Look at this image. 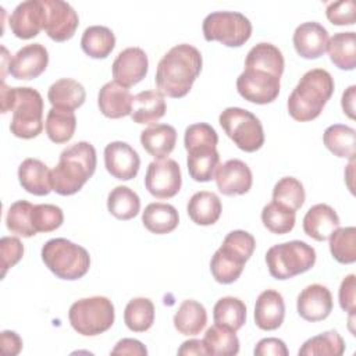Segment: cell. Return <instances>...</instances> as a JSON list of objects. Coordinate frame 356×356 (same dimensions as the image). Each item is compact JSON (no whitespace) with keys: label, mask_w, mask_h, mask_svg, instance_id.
<instances>
[{"label":"cell","mask_w":356,"mask_h":356,"mask_svg":"<svg viewBox=\"0 0 356 356\" xmlns=\"http://www.w3.org/2000/svg\"><path fill=\"white\" fill-rule=\"evenodd\" d=\"M343 352H345V341L335 330H331L305 341L298 353L299 356H313V355L341 356Z\"/></svg>","instance_id":"42"},{"label":"cell","mask_w":356,"mask_h":356,"mask_svg":"<svg viewBox=\"0 0 356 356\" xmlns=\"http://www.w3.org/2000/svg\"><path fill=\"white\" fill-rule=\"evenodd\" d=\"M42 260L56 277L67 281L82 278L90 267L89 252L65 238L49 239L42 246Z\"/></svg>","instance_id":"6"},{"label":"cell","mask_w":356,"mask_h":356,"mask_svg":"<svg viewBox=\"0 0 356 356\" xmlns=\"http://www.w3.org/2000/svg\"><path fill=\"white\" fill-rule=\"evenodd\" d=\"M107 209L115 218L127 221L138 216L140 210V199L131 188L118 185L111 189L107 196Z\"/></svg>","instance_id":"38"},{"label":"cell","mask_w":356,"mask_h":356,"mask_svg":"<svg viewBox=\"0 0 356 356\" xmlns=\"http://www.w3.org/2000/svg\"><path fill=\"white\" fill-rule=\"evenodd\" d=\"M0 256H1V277L7 270L14 267L24 256V245L15 236H3L0 239Z\"/></svg>","instance_id":"47"},{"label":"cell","mask_w":356,"mask_h":356,"mask_svg":"<svg viewBox=\"0 0 356 356\" xmlns=\"http://www.w3.org/2000/svg\"><path fill=\"white\" fill-rule=\"evenodd\" d=\"M285 317L284 298L278 291H263L254 305V323L263 331H274L281 327Z\"/></svg>","instance_id":"21"},{"label":"cell","mask_w":356,"mask_h":356,"mask_svg":"<svg viewBox=\"0 0 356 356\" xmlns=\"http://www.w3.org/2000/svg\"><path fill=\"white\" fill-rule=\"evenodd\" d=\"M124 323L134 332H145L154 323V305L147 298L131 299L124 310Z\"/></svg>","instance_id":"40"},{"label":"cell","mask_w":356,"mask_h":356,"mask_svg":"<svg viewBox=\"0 0 356 356\" xmlns=\"http://www.w3.org/2000/svg\"><path fill=\"white\" fill-rule=\"evenodd\" d=\"M47 99L51 107L75 110L85 103L86 92L82 83L71 78H61L53 82L47 90Z\"/></svg>","instance_id":"29"},{"label":"cell","mask_w":356,"mask_h":356,"mask_svg":"<svg viewBox=\"0 0 356 356\" xmlns=\"http://www.w3.org/2000/svg\"><path fill=\"white\" fill-rule=\"evenodd\" d=\"M332 295L330 289L321 284L307 285L298 296V314L306 321H321L332 312Z\"/></svg>","instance_id":"19"},{"label":"cell","mask_w":356,"mask_h":356,"mask_svg":"<svg viewBox=\"0 0 356 356\" xmlns=\"http://www.w3.org/2000/svg\"><path fill=\"white\" fill-rule=\"evenodd\" d=\"M245 67L264 70L281 78L285 61L281 50L277 46L267 42H261L254 44L249 50L245 60Z\"/></svg>","instance_id":"32"},{"label":"cell","mask_w":356,"mask_h":356,"mask_svg":"<svg viewBox=\"0 0 356 356\" xmlns=\"http://www.w3.org/2000/svg\"><path fill=\"white\" fill-rule=\"evenodd\" d=\"M268 273L275 280H289L309 271L316 263V250L303 241L271 246L266 253Z\"/></svg>","instance_id":"7"},{"label":"cell","mask_w":356,"mask_h":356,"mask_svg":"<svg viewBox=\"0 0 356 356\" xmlns=\"http://www.w3.org/2000/svg\"><path fill=\"white\" fill-rule=\"evenodd\" d=\"M96 164L97 157L92 143L81 140L65 147L50 172L53 191L61 196L79 192L95 174Z\"/></svg>","instance_id":"3"},{"label":"cell","mask_w":356,"mask_h":356,"mask_svg":"<svg viewBox=\"0 0 356 356\" xmlns=\"http://www.w3.org/2000/svg\"><path fill=\"white\" fill-rule=\"evenodd\" d=\"M280 79V76L268 71L245 67L236 79V90L250 103L268 104L278 97Z\"/></svg>","instance_id":"11"},{"label":"cell","mask_w":356,"mask_h":356,"mask_svg":"<svg viewBox=\"0 0 356 356\" xmlns=\"http://www.w3.org/2000/svg\"><path fill=\"white\" fill-rule=\"evenodd\" d=\"M134 96L131 92L118 85L115 81L104 83L97 95V106L107 118H122L131 115Z\"/></svg>","instance_id":"22"},{"label":"cell","mask_w":356,"mask_h":356,"mask_svg":"<svg viewBox=\"0 0 356 356\" xmlns=\"http://www.w3.org/2000/svg\"><path fill=\"white\" fill-rule=\"evenodd\" d=\"M149 70V60L143 49L127 47L118 53L113 61L111 71L114 81L124 86L131 88L140 82Z\"/></svg>","instance_id":"14"},{"label":"cell","mask_w":356,"mask_h":356,"mask_svg":"<svg viewBox=\"0 0 356 356\" xmlns=\"http://www.w3.org/2000/svg\"><path fill=\"white\" fill-rule=\"evenodd\" d=\"M217 143L218 135L216 129L206 122L192 124L185 129L186 165L191 178L196 182H209L214 178V172L220 164Z\"/></svg>","instance_id":"5"},{"label":"cell","mask_w":356,"mask_h":356,"mask_svg":"<svg viewBox=\"0 0 356 356\" xmlns=\"http://www.w3.org/2000/svg\"><path fill=\"white\" fill-rule=\"evenodd\" d=\"M43 0H26L19 3L10 15L8 25L11 32L19 39H32L44 26Z\"/></svg>","instance_id":"15"},{"label":"cell","mask_w":356,"mask_h":356,"mask_svg":"<svg viewBox=\"0 0 356 356\" xmlns=\"http://www.w3.org/2000/svg\"><path fill=\"white\" fill-rule=\"evenodd\" d=\"M142 222L149 232L163 235L172 232L178 227L179 216L172 204L154 202L145 207Z\"/></svg>","instance_id":"28"},{"label":"cell","mask_w":356,"mask_h":356,"mask_svg":"<svg viewBox=\"0 0 356 356\" xmlns=\"http://www.w3.org/2000/svg\"><path fill=\"white\" fill-rule=\"evenodd\" d=\"M327 51L331 61L339 70L350 71L356 67V35L355 32H338L328 39Z\"/></svg>","instance_id":"35"},{"label":"cell","mask_w":356,"mask_h":356,"mask_svg":"<svg viewBox=\"0 0 356 356\" xmlns=\"http://www.w3.org/2000/svg\"><path fill=\"white\" fill-rule=\"evenodd\" d=\"M49 64L47 49L40 43H31L19 49L10 58L8 74L15 79H35L44 72Z\"/></svg>","instance_id":"17"},{"label":"cell","mask_w":356,"mask_h":356,"mask_svg":"<svg viewBox=\"0 0 356 356\" xmlns=\"http://www.w3.org/2000/svg\"><path fill=\"white\" fill-rule=\"evenodd\" d=\"M236 331L214 324L207 328L203 341L207 355L216 356H235L239 352V339Z\"/></svg>","instance_id":"36"},{"label":"cell","mask_w":356,"mask_h":356,"mask_svg":"<svg viewBox=\"0 0 356 356\" xmlns=\"http://www.w3.org/2000/svg\"><path fill=\"white\" fill-rule=\"evenodd\" d=\"M305 188L302 182L293 177L281 178L273 189V200L292 210H298L305 203Z\"/></svg>","instance_id":"45"},{"label":"cell","mask_w":356,"mask_h":356,"mask_svg":"<svg viewBox=\"0 0 356 356\" xmlns=\"http://www.w3.org/2000/svg\"><path fill=\"white\" fill-rule=\"evenodd\" d=\"M327 29L314 21L300 24L293 32V47L296 53L307 60L321 57L327 51L328 44Z\"/></svg>","instance_id":"20"},{"label":"cell","mask_w":356,"mask_h":356,"mask_svg":"<svg viewBox=\"0 0 356 356\" xmlns=\"http://www.w3.org/2000/svg\"><path fill=\"white\" fill-rule=\"evenodd\" d=\"M115 312L113 302L106 296L82 298L68 310L71 327L83 337H96L114 324Z\"/></svg>","instance_id":"8"},{"label":"cell","mask_w":356,"mask_h":356,"mask_svg":"<svg viewBox=\"0 0 356 356\" xmlns=\"http://www.w3.org/2000/svg\"><path fill=\"white\" fill-rule=\"evenodd\" d=\"M178 355H207L203 341L200 339H189L185 341L179 349H178Z\"/></svg>","instance_id":"54"},{"label":"cell","mask_w":356,"mask_h":356,"mask_svg":"<svg viewBox=\"0 0 356 356\" xmlns=\"http://www.w3.org/2000/svg\"><path fill=\"white\" fill-rule=\"evenodd\" d=\"M64 221L63 210L56 204H35L32 210V224L36 232H51L61 227Z\"/></svg>","instance_id":"46"},{"label":"cell","mask_w":356,"mask_h":356,"mask_svg":"<svg viewBox=\"0 0 356 356\" xmlns=\"http://www.w3.org/2000/svg\"><path fill=\"white\" fill-rule=\"evenodd\" d=\"M186 211L189 218L197 225H213L218 221L222 206L220 197L209 191H200L191 196Z\"/></svg>","instance_id":"27"},{"label":"cell","mask_w":356,"mask_h":356,"mask_svg":"<svg viewBox=\"0 0 356 356\" xmlns=\"http://www.w3.org/2000/svg\"><path fill=\"white\" fill-rule=\"evenodd\" d=\"M75 128H76V117L72 110L51 107L47 111L44 129L51 142L54 143L68 142L74 136Z\"/></svg>","instance_id":"37"},{"label":"cell","mask_w":356,"mask_h":356,"mask_svg":"<svg viewBox=\"0 0 356 356\" xmlns=\"http://www.w3.org/2000/svg\"><path fill=\"white\" fill-rule=\"evenodd\" d=\"M334 78L323 68H313L303 74L288 97V113L299 121L317 118L334 93Z\"/></svg>","instance_id":"4"},{"label":"cell","mask_w":356,"mask_h":356,"mask_svg":"<svg viewBox=\"0 0 356 356\" xmlns=\"http://www.w3.org/2000/svg\"><path fill=\"white\" fill-rule=\"evenodd\" d=\"M113 355H138L145 356L147 355L146 346L134 338H124L115 343V346L111 349Z\"/></svg>","instance_id":"51"},{"label":"cell","mask_w":356,"mask_h":356,"mask_svg":"<svg viewBox=\"0 0 356 356\" xmlns=\"http://www.w3.org/2000/svg\"><path fill=\"white\" fill-rule=\"evenodd\" d=\"M1 338V350L6 356H15L22 349V339L15 331L4 330L0 335Z\"/></svg>","instance_id":"52"},{"label":"cell","mask_w":356,"mask_h":356,"mask_svg":"<svg viewBox=\"0 0 356 356\" xmlns=\"http://www.w3.org/2000/svg\"><path fill=\"white\" fill-rule=\"evenodd\" d=\"M330 252L341 264H352L356 261V228H337L328 238Z\"/></svg>","instance_id":"43"},{"label":"cell","mask_w":356,"mask_h":356,"mask_svg":"<svg viewBox=\"0 0 356 356\" xmlns=\"http://www.w3.org/2000/svg\"><path fill=\"white\" fill-rule=\"evenodd\" d=\"M214 179L218 191L225 196L245 195L250 191L253 177L246 163L238 159H231L222 164H218Z\"/></svg>","instance_id":"18"},{"label":"cell","mask_w":356,"mask_h":356,"mask_svg":"<svg viewBox=\"0 0 356 356\" xmlns=\"http://www.w3.org/2000/svg\"><path fill=\"white\" fill-rule=\"evenodd\" d=\"M213 318L216 324L238 331L246 321V306L239 298L224 296L216 302Z\"/></svg>","instance_id":"39"},{"label":"cell","mask_w":356,"mask_h":356,"mask_svg":"<svg viewBox=\"0 0 356 356\" xmlns=\"http://www.w3.org/2000/svg\"><path fill=\"white\" fill-rule=\"evenodd\" d=\"M115 46L113 31L103 25L88 26L81 38V47L92 58H106Z\"/></svg>","instance_id":"34"},{"label":"cell","mask_w":356,"mask_h":356,"mask_svg":"<svg viewBox=\"0 0 356 356\" xmlns=\"http://www.w3.org/2000/svg\"><path fill=\"white\" fill-rule=\"evenodd\" d=\"M46 18L43 31L54 42L71 39L79 25L76 11L63 0H43Z\"/></svg>","instance_id":"13"},{"label":"cell","mask_w":356,"mask_h":356,"mask_svg":"<svg viewBox=\"0 0 356 356\" xmlns=\"http://www.w3.org/2000/svg\"><path fill=\"white\" fill-rule=\"evenodd\" d=\"M245 263L246 261L242 257L229 249L220 246L210 260V271L217 282L232 284L241 277Z\"/></svg>","instance_id":"31"},{"label":"cell","mask_w":356,"mask_h":356,"mask_svg":"<svg viewBox=\"0 0 356 356\" xmlns=\"http://www.w3.org/2000/svg\"><path fill=\"white\" fill-rule=\"evenodd\" d=\"M167 110L164 95L159 90H143L134 96L131 118L136 124H154Z\"/></svg>","instance_id":"26"},{"label":"cell","mask_w":356,"mask_h":356,"mask_svg":"<svg viewBox=\"0 0 356 356\" xmlns=\"http://www.w3.org/2000/svg\"><path fill=\"white\" fill-rule=\"evenodd\" d=\"M355 92H356V86H355V85L349 86V88L342 93V100H341L342 110H343V113H345L350 120L355 118Z\"/></svg>","instance_id":"53"},{"label":"cell","mask_w":356,"mask_h":356,"mask_svg":"<svg viewBox=\"0 0 356 356\" xmlns=\"http://www.w3.org/2000/svg\"><path fill=\"white\" fill-rule=\"evenodd\" d=\"M356 4L353 0H341L330 3L325 8L328 21L334 25H353Z\"/></svg>","instance_id":"48"},{"label":"cell","mask_w":356,"mask_h":356,"mask_svg":"<svg viewBox=\"0 0 356 356\" xmlns=\"http://www.w3.org/2000/svg\"><path fill=\"white\" fill-rule=\"evenodd\" d=\"M182 185L179 164L172 159L154 160L147 165L145 186L157 199L174 197Z\"/></svg>","instance_id":"12"},{"label":"cell","mask_w":356,"mask_h":356,"mask_svg":"<svg viewBox=\"0 0 356 356\" xmlns=\"http://www.w3.org/2000/svg\"><path fill=\"white\" fill-rule=\"evenodd\" d=\"M323 142L334 156L355 160L356 131L352 127L343 124L330 125L323 134Z\"/></svg>","instance_id":"33"},{"label":"cell","mask_w":356,"mask_h":356,"mask_svg":"<svg viewBox=\"0 0 356 356\" xmlns=\"http://www.w3.org/2000/svg\"><path fill=\"white\" fill-rule=\"evenodd\" d=\"M338 298H339L341 309L346 312L350 317V321H353L355 312H356V275L355 274H349L342 280Z\"/></svg>","instance_id":"49"},{"label":"cell","mask_w":356,"mask_h":356,"mask_svg":"<svg viewBox=\"0 0 356 356\" xmlns=\"http://www.w3.org/2000/svg\"><path fill=\"white\" fill-rule=\"evenodd\" d=\"M33 206L35 204L28 200H17L10 206L6 217V225L11 234L24 238H31L38 234L32 224Z\"/></svg>","instance_id":"44"},{"label":"cell","mask_w":356,"mask_h":356,"mask_svg":"<svg viewBox=\"0 0 356 356\" xmlns=\"http://www.w3.org/2000/svg\"><path fill=\"white\" fill-rule=\"evenodd\" d=\"M296 211L277 202L267 203L261 210V222L273 234L284 235L293 229Z\"/></svg>","instance_id":"41"},{"label":"cell","mask_w":356,"mask_h":356,"mask_svg":"<svg viewBox=\"0 0 356 356\" xmlns=\"http://www.w3.org/2000/svg\"><path fill=\"white\" fill-rule=\"evenodd\" d=\"M207 324V312L202 303L193 299L184 300L174 314L175 330L188 337L197 335Z\"/></svg>","instance_id":"30"},{"label":"cell","mask_w":356,"mask_h":356,"mask_svg":"<svg viewBox=\"0 0 356 356\" xmlns=\"http://www.w3.org/2000/svg\"><path fill=\"white\" fill-rule=\"evenodd\" d=\"M202 54L195 46L181 43L171 47L157 64L159 92L174 99L186 96L202 71Z\"/></svg>","instance_id":"1"},{"label":"cell","mask_w":356,"mask_h":356,"mask_svg":"<svg viewBox=\"0 0 356 356\" xmlns=\"http://www.w3.org/2000/svg\"><path fill=\"white\" fill-rule=\"evenodd\" d=\"M253 353L256 356H288L289 352L282 339L263 338L256 343Z\"/></svg>","instance_id":"50"},{"label":"cell","mask_w":356,"mask_h":356,"mask_svg":"<svg viewBox=\"0 0 356 356\" xmlns=\"http://www.w3.org/2000/svg\"><path fill=\"white\" fill-rule=\"evenodd\" d=\"M177 143V131L168 124H154L140 132V145L156 160L167 159Z\"/></svg>","instance_id":"25"},{"label":"cell","mask_w":356,"mask_h":356,"mask_svg":"<svg viewBox=\"0 0 356 356\" xmlns=\"http://www.w3.org/2000/svg\"><path fill=\"white\" fill-rule=\"evenodd\" d=\"M104 165L108 174L120 181H129L138 175L140 159L127 142H110L104 147Z\"/></svg>","instance_id":"16"},{"label":"cell","mask_w":356,"mask_h":356,"mask_svg":"<svg viewBox=\"0 0 356 356\" xmlns=\"http://www.w3.org/2000/svg\"><path fill=\"white\" fill-rule=\"evenodd\" d=\"M1 113L13 111L10 131L21 139L36 138L43 131V99L33 88H11L1 81Z\"/></svg>","instance_id":"2"},{"label":"cell","mask_w":356,"mask_h":356,"mask_svg":"<svg viewBox=\"0 0 356 356\" xmlns=\"http://www.w3.org/2000/svg\"><path fill=\"white\" fill-rule=\"evenodd\" d=\"M227 136L243 152L253 153L264 145V131L260 120L249 110L227 107L218 117Z\"/></svg>","instance_id":"9"},{"label":"cell","mask_w":356,"mask_h":356,"mask_svg":"<svg viewBox=\"0 0 356 356\" xmlns=\"http://www.w3.org/2000/svg\"><path fill=\"white\" fill-rule=\"evenodd\" d=\"M49 167L39 159L28 157L18 167V181L21 186L36 196L49 195L51 188Z\"/></svg>","instance_id":"24"},{"label":"cell","mask_w":356,"mask_h":356,"mask_svg":"<svg viewBox=\"0 0 356 356\" xmlns=\"http://www.w3.org/2000/svg\"><path fill=\"white\" fill-rule=\"evenodd\" d=\"M339 227L337 211L325 203L312 206L303 217V231L314 241L323 242L330 238L334 229Z\"/></svg>","instance_id":"23"},{"label":"cell","mask_w":356,"mask_h":356,"mask_svg":"<svg viewBox=\"0 0 356 356\" xmlns=\"http://www.w3.org/2000/svg\"><path fill=\"white\" fill-rule=\"evenodd\" d=\"M203 36L207 42H220L228 47H239L252 36V22L236 11H214L203 21Z\"/></svg>","instance_id":"10"}]
</instances>
